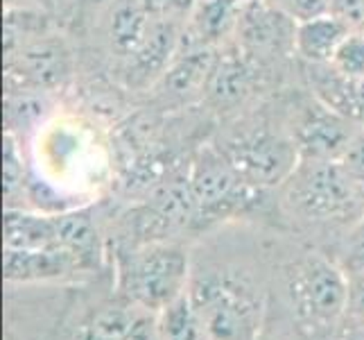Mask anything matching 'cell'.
<instances>
[{
    "label": "cell",
    "instance_id": "obj_22",
    "mask_svg": "<svg viewBox=\"0 0 364 340\" xmlns=\"http://www.w3.org/2000/svg\"><path fill=\"white\" fill-rule=\"evenodd\" d=\"M335 261L348 274V279H360L364 277V216L350 227L346 236L337 247Z\"/></svg>",
    "mask_w": 364,
    "mask_h": 340
},
{
    "label": "cell",
    "instance_id": "obj_6",
    "mask_svg": "<svg viewBox=\"0 0 364 340\" xmlns=\"http://www.w3.org/2000/svg\"><path fill=\"white\" fill-rule=\"evenodd\" d=\"M218 148L242 182L262 191L285 184L301 161L294 136L265 128L233 136Z\"/></svg>",
    "mask_w": 364,
    "mask_h": 340
},
{
    "label": "cell",
    "instance_id": "obj_20",
    "mask_svg": "<svg viewBox=\"0 0 364 340\" xmlns=\"http://www.w3.org/2000/svg\"><path fill=\"white\" fill-rule=\"evenodd\" d=\"M159 340H213L188 295L159 313Z\"/></svg>",
    "mask_w": 364,
    "mask_h": 340
},
{
    "label": "cell",
    "instance_id": "obj_17",
    "mask_svg": "<svg viewBox=\"0 0 364 340\" xmlns=\"http://www.w3.org/2000/svg\"><path fill=\"white\" fill-rule=\"evenodd\" d=\"M152 19L154 11L147 0H111L107 21V39L111 53L127 61L143 43Z\"/></svg>",
    "mask_w": 364,
    "mask_h": 340
},
{
    "label": "cell",
    "instance_id": "obj_30",
    "mask_svg": "<svg viewBox=\"0 0 364 340\" xmlns=\"http://www.w3.org/2000/svg\"><path fill=\"white\" fill-rule=\"evenodd\" d=\"M256 340H276V338H274L272 334H267L265 329H262V331H260V336H258Z\"/></svg>",
    "mask_w": 364,
    "mask_h": 340
},
{
    "label": "cell",
    "instance_id": "obj_10",
    "mask_svg": "<svg viewBox=\"0 0 364 340\" xmlns=\"http://www.w3.org/2000/svg\"><path fill=\"white\" fill-rule=\"evenodd\" d=\"M240 46L251 59L283 55L287 48L294 50L296 23L287 19L283 11L272 7L267 0L247 5L242 19L237 23Z\"/></svg>",
    "mask_w": 364,
    "mask_h": 340
},
{
    "label": "cell",
    "instance_id": "obj_32",
    "mask_svg": "<svg viewBox=\"0 0 364 340\" xmlns=\"http://www.w3.org/2000/svg\"><path fill=\"white\" fill-rule=\"evenodd\" d=\"M18 0H7V7H16Z\"/></svg>",
    "mask_w": 364,
    "mask_h": 340
},
{
    "label": "cell",
    "instance_id": "obj_14",
    "mask_svg": "<svg viewBox=\"0 0 364 340\" xmlns=\"http://www.w3.org/2000/svg\"><path fill=\"white\" fill-rule=\"evenodd\" d=\"M251 84H254V59L240 46L224 48L210 73L206 98L218 109H231L249 96Z\"/></svg>",
    "mask_w": 364,
    "mask_h": 340
},
{
    "label": "cell",
    "instance_id": "obj_2",
    "mask_svg": "<svg viewBox=\"0 0 364 340\" xmlns=\"http://www.w3.org/2000/svg\"><path fill=\"white\" fill-rule=\"evenodd\" d=\"M285 295L301 334L331 340L348 316L350 279L335 259L312 249L285 268Z\"/></svg>",
    "mask_w": 364,
    "mask_h": 340
},
{
    "label": "cell",
    "instance_id": "obj_31",
    "mask_svg": "<svg viewBox=\"0 0 364 340\" xmlns=\"http://www.w3.org/2000/svg\"><path fill=\"white\" fill-rule=\"evenodd\" d=\"M86 3H93V5H100V3H111V0H86Z\"/></svg>",
    "mask_w": 364,
    "mask_h": 340
},
{
    "label": "cell",
    "instance_id": "obj_8",
    "mask_svg": "<svg viewBox=\"0 0 364 340\" xmlns=\"http://www.w3.org/2000/svg\"><path fill=\"white\" fill-rule=\"evenodd\" d=\"M70 340H159V318L116 295L86 313Z\"/></svg>",
    "mask_w": 364,
    "mask_h": 340
},
{
    "label": "cell",
    "instance_id": "obj_3",
    "mask_svg": "<svg viewBox=\"0 0 364 340\" xmlns=\"http://www.w3.org/2000/svg\"><path fill=\"white\" fill-rule=\"evenodd\" d=\"M285 207L312 230H350L364 216L362 195L340 161L301 159L285 184Z\"/></svg>",
    "mask_w": 364,
    "mask_h": 340
},
{
    "label": "cell",
    "instance_id": "obj_11",
    "mask_svg": "<svg viewBox=\"0 0 364 340\" xmlns=\"http://www.w3.org/2000/svg\"><path fill=\"white\" fill-rule=\"evenodd\" d=\"M183 32H186V16H174V14L154 16L143 43L127 59V71L132 75V80L141 84L161 80V75L168 71V66L179 53Z\"/></svg>",
    "mask_w": 364,
    "mask_h": 340
},
{
    "label": "cell",
    "instance_id": "obj_19",
    "mask_svg": "<svg viewBox=\"0 0 364 340\" xmlns=\"http://www.w3.org/2000/svg\"><path fill=\"white\" fill-rule=\"evenodd\" d=\"M350 34V28L333 14H321L296 25L294 53L306 64H331L340 43Z\"/></svg>",
    "mask_w": 364,
    "mask_h": 340
},
{
    "label": "cell",
    "instance_id": "obj_9",
    "mask_svg": "<svg viewBox=\"0 0 364 340\" xmlns=\"http://www.w3.org/2000/svg\"><path fill=\"white\" fill-rule=\"evenodd\" d=\"M358 130L360 128H355V120L323 107L321 103H315L310 109H306L292 136L301 159L340 161Z\"/></svg>",
    "mask_w": 364,
    "mask_h": 340
},
{
    "label": "cell",
    "instance_id": "obj_1",
    "mask_svg": "<svg viewBox=\"0 0 364 340\" xmlns=\"http://www.w3.org/2000/svg\"><path fill=\"white\" fill-rule=\"evenodd\" d=\"M188 299L213 340H256L265 329L267 284L249 261L193 259Z\"/></svg>",
    "mask_w": 364,
    "mask_h": 340
},
{
    "label": "cell",
    "instance_id": "obj_26",
    "mask_svg": "<svg viewBox=\"0 0 364 340\" xmlns=\"http://www.w3.org/2000/svg\"><path fill=\"white\" fill-rule=\"evenodd\" d=\"M328 14L348 25L350 32L364 30V0H328Z\"/></svg>",
    "mask_w": 364,
    "mask_h": 340
},
{
    "label": "cell",
    "instance_id": "obj_12",
    "mask_svg": "<svg viewBox=\"0 0 364 340\" xmlns=\"http://www.w3.org/2000/svg\"><path fill=\"white\" fill-rule=\"evenodd\" d=\"M3 274L7 284L68 282L84 274L82 266L66 249H7L3 254Z\"/></svg>",
    "mask_w": 364,
    "mask_h": 340
},
{
    "label": "cell",
    "instance_id": "obj_16",
    "mask_svg": "<svg viewBox=\"0 0 364 340\" xmlns=\"http://www.w3.org/2000/svg\"><path fill=\"white\" fill-rule=\"evenodd\" d=\"M242 11V0H195L191 14H188L191 23H186L183 32V36H188V43L181 41V46H218L224 36L237 30Z\"/></svg>",
    "mask_w": 364,
    "mask_h": 340
},
{
    "label": "cell",
    "instance_id": "obj_21",
    "mask_svg": "<svg viewBox=\"0 0 364 340\" xmlns=\"http://www.w3.org/2000/svg\"><path fill=\"white\" fill-rule=\"evenodd\" d=\"M48 111L46 93L36 91H7L5 98V120L7 132L16 134V130H34Z\"/></svg>",
    "mask_w": 364,
    "mask_h": 340
},
{
    "label": "cell",
    "instance_id": "obj_5",
    "mask_svg": "<svg viewBox=\"0 0 364 340\" xmlns=\"http://www.w3.org/2000/svg\"><path fill=\"white\" fill-rule=\"evenodd\" d=\"M186 172L195 202V225L199 227H208L249 209L262 193V188L242 182L218 145H204Z\"/></svg>",
    "mask_w": 364,
    "mask_h": 340
},
{
    "label": "cell",
    "instance_id": "obj_29",
    "mask_svg": "<svg viewBox=\"0 0 364 340\" xmlns=\"http://www.w3.org/2000/svg\"><path fill=\"white\" fill-rule=\"evenodd\" d=\"M350 100H353V118L364 123V78L350 80Z\"/></svg>",
    "mask_w": 364,
    "mask_h": 340
},
{
    "label": "cell",
    "instance_id": "obj_15",
    "mask_svg": "<svg viewBox=\"0 0 364 340\" xmlns=\"http://www.w3.org/2000/svg\"><path fill=\"white\" fill-rule=\"evenodd\" d=\"M59 247L77 259L84 274L95 272L102 259L97 222L91 209H64L53 213Z\"/></svg>",
    "mask_w": 364,
    "mask_h": 340
},
{
    "label": "cell",
    "instance_id": "obj_25",
    "mask_svg": "<svg viewBox=\"0 0 364 340\" xmlns=\"http://www.w3.org/2000/svg\"><path fill=\"white\" fill-rule=\"evenodd\" d=\"M267 3L283 11L296 25L310 19H317L321 14H328V0H267Z\"/></svg>",
    "mask_w": 364,
    "mask_h": 340
},
{
    "label": "cell",
    "instance_id": "obj_18",
    "mask_svg": "<svg viewBox=\"0 0 364 340\" xmlns=\"http://www.w3.org/2000/svg\"><path fill=\"white\" fill-rule=\"evenodd\" d=\"M5 247L7 249H53L59 247L55 216L25 207L5 209Z\"/></svg>",
    "mask_w": 364,
    "mask_h": 340
},
{
    "label": "cell",
    "instance_id": "obj_23",
    "mask_svg": "<svg viewBox=\"0 0 364 340\" xmlns=\"http://www.w3.org/2000/svg\"><path fill=\"white\" fill-rule=\"evenodd\" d=\"M5 163H3V188L7 197V207L14 205V197L23 191L25 186V166H23V155L18 150V138L16 134L7 132L5 134Z\"/></svg>",
    "mask_w": 364,
    "mask_h": 340
},
{
    "label": "cell",
    "instance_id": "obj_7",
    "mask_svg": "<svg viewBox=\"0 0 364 340\" xmlns=\"http://www.w3.org/2000/svg\"><path fill=\"white\" fill-rule=\"evenodd\" d=\"M73 75V53L61 34L53 30L36 36L18 48L14 55L5 57L7 91H36L53 93Z\"/></svg>",
    "mask_w": 364,
    "mask_h": 340
},
{
    "label": "cell",
    "instance_id": "obj_24",
    "mask_svg": "<svg viewBox=\"0 0 364 340\" xmlns=\"http://www.w3.org/2000/svg\"><path fill=\"white\" fill-rule=\"evenodd\" d=\"M331 64L350 80L364 78V30L350 32L340 43Z\"/></svg>",
    "mask_w": 364,
    "mask_h": 340
},
{
    "label": "cell",
    "instance_id": "obj_28",
    "mask_svg": "<svg viewBox=\"0 0 364 340\" xmlns=\"http://www.w3.org/2000/svg\"><path fill=\"white\" fill-rule=\"evenodd\" d=\"M348 311L364 320V277H360V279H350V306H348Z\"/></svg>",
    "mask_w": 364,
    "mask_h": 340
},
{
    "label": "cell",
    "instance_id": "obj_13",
    "mask_svg": "<svg viewBox=\"0 0 364 340\" xmlns=\"http://www.w3.org/2000/svg\"><path fill=\"white\" fill-rule=\"evenodd\" d=\"M218 55V46H181L177 57L159 80L161 96L177 100V103H191L199 96H206V86L213 68H215Z\"/></svg>",
    "mask_w": 364,
    "mask_h": 340
},
{
    "label": "cell",
    "instance_id": "obj_4",
    "mask_svg": "<svg viewBox=\"0 0 364 340\" xmlns=\"http://www.w3.org/2000/svg\"><path fill=\"white\" fill-rule=\"evenodd\" d=\"M191 268V249L174 238L120 247L116 254L118 295L159 316L186 295Z\"/></svg>",
    "mask_w": 364,
    "mask_h": 340
},
{
    "label": "cell",
    "instance_id": "obj_27",
    "mask_svg": "<svg viewBox=\"0 0 364 340\" xmlns=\"http://www.w3.org/2000/svg\"><path fill=\"white\" fill-rule=\"evenodd\" d=\"M331 340H364V320L348 311V316L335 329Z\"/></svg>",
    "mask_w": 364,
    "mask_h": 340
}]
</instances>
